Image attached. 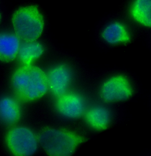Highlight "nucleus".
<instances>
[{
    "mask_svg": "<svg viewBox=\"0 0 151 156\" xmlns=\"http://www.w3.org/2000/svg\"><path fill=\"white\" fill-rule=\"evenodd\" d=\"M11 84L16 98L25 102L41 98L49 90L47 75L33 64L16 68L12 76Z\"/></svg>",
    "mask_w": 151,
    "mask_h": 156,
    "instance_id": "1",
    "label": "nucleus"
},
{
    "mask_svg": "<svg viewBox=\"0 0 151 156\" xmlns=\"http://www.w3.org/2000/svg\"><path fill=\"white\" fill-rule=\"evenodd\" d=\"M38 139L45 152L52 156L72 155L84 141L82 136L74 132L53 128L43 129Z\"/></svg>",
    "mask_w": 151,
    "mask_h": 156,
    "instance_id": "2",
    "label": "nucleus"
},
{
    "mask_svg": "<svg viewBox=\"0 0 151 156\" xmlns=\"http://www.w3.org/2000/svg\"><path fill=\"white\" fill-rule=\"evenodd\" d=\"M12 22L13 31L21 41H35L42 34L44 21L39 7L28 4L14 11Z\"/></svg>",
    "mask_w": 151,
    "mask_h": 156,
    "instance_id": "3",
    "label": "nucleus"
},
{
    "mask_svg": "<svg viewBox=\"0 0 151 156\" xmlns=\"http://www.w3.org/2000/svg\"><path fill=\"white\" fill-rule=\"evenodd\" d=\"M140 85L131 73L122 72L107 80L101 89V96L105 102L123 103L130 102L139 95Z\"/></svg>",
    "mask_w": 151,
    "mask_h": 156,
    "instance_id": "4",
    "label": "nucleus"
},
{
    "mask_svg": "<svg viewBox=\"0 0 151 156\" xmlns=\"http://www.w3.org/2000/svg\"><path fill=\"white\" fill-rule=\"evenodd\" d=\"M8 149L16 156L34 154L38 149V136L28 127H13L8 132L5 137Z\"/></svg>",
    "mask_w": 151,
    "mask_h": 156,
    "instance_id": "5",
    "label": "nucleus"
},
{
    "mask_svg": "<svg viewBox=\"0 0 151 156\" xmlns=\"http://www.w3.org/2000/svg\"><path fill=\"white\" fill-rule=\"evenodd\" d=\"M104 41L112 45L127 44L134 41V26L122 21H115L108 24L102 33Z\"/></svg>",
    "mask_w": 151,
    "mask_h": 156,
    "instance_id": "6",
    "label": "nucleus"
},
{
    "mask_svg": "<svg viewBox=\"0 0 151 156\" xmlns=\"http://www.w3.org/2000/svg\"><path fill=\"white\" fill-rule=\"evenodd\" d=\"M55 106L60 115L69 119L80 118L86 111L83 98L75 93H66L57 97Z\"/></svg>",
    "mask_w": 151,
    "mask_h": 156,
    "instance_id": "7",
    "label": "nucleus"
},
{
    "mask_svg": "<svg viewBox=\"0 0 151 156\" xmlns=\"http://www.w3.org/2000/svg\"><path fill=\"white\" fill-rule=\"evenodd\" d=\"M49 90L58 97L67 93L70 83L71 73L68 67L59 65L52 68L47 75Z\"/></svg>",
    "mask_w": 151,
    "mask_h": 156,
    "instance_id": "8",
    "label": "nucleus"
},
{
    "mask_svg": "<svg viewBox=\"0 0 151 156\" xmlns=\"http://www.w3.org/2000/svg\"><path fill=\"white\" fill-rule=\"evenodd\" d=\"M128 13L133 25L151 29V0H132Z\"/></svg>",
    "mask_w": 151,
    "mask_h": 156,
    "instance_id": "9",
    "label": "nucleus"
},
{
    "mask_svg": "<svg viewBox=\"0 0 151 156\" xmlns=\"http://www.w3.org/2000/svg\"><path fill=\"white\" fill-rule=\"evenodd\" d=\"M84 114V118L87 124L93 129L99 131L108 129L114 119L113 112L104 106L91 107Z\"/></svg>",
    "mask_w": 151,
    "mask_h": 156,
    "instance_id": "10",
    "label": "nucleus"
},
{
    "mask_svg": "<svg viewBox=\"0 0 151 156\" xmlns=\"http://www.w3.org/2000/svg\"><path fill=\"white\" fill-rule=\"evenodd\" d=\"M21 40L14 31H0V62L9 63L18 55Z\"/></svg>",
    "mask_w": 151,
    "mask_h": 156,
    "instance_id": "11",
    "label": "nucleus"
},
{
    "mask_svg": "<svg viewBox=\"0 0 151 156\" xmlns=\"http://www.w3.org/2000/svg\"><path fill=\"white\" fill-rule=\"evenodd\" d=\"M21 106L17 98L9 96L0 97V123L12 126L20 120Z\"/></svg>",
    "mask_w": 151,
    "mask_h": 156,
    "instance_id": "12",
    "label": "nucleus"
},
{
    "mask_svg": "<svg viewBox=\"0 0 151 156\" xmlns=\"http://www.w3.org/2000/svg\"><path fill=\"white\" fill-rule=\"evenodd\" d=\"M43 48L35 41H21L17 57L22 65H31L42 55Z\"/></svg>",
    "mask_w": 151,
    "mask_h": 156,
    "instance_id": "13",
    "label": "nucleus"
},
{
    "mask_svg": "<svg viewBox=\"0 0 151 156\" xmlns=\"http://www.w3.org/2000/svg\"><path fill=\"white\" fill-rule=\"evenodd\" d=\"M4 14V10L3 9L2 4L0 2V23L2 21L3 19Z\"/></svg>",
    "mask_w": 151,
    "mask_h": 156,
    "instance_id": "14",
    "label": "nucleus"
},
{
    "mask_svg": "<svg viewBox=\"0 0 151 156\" xmlns=\"http://www.w3.org/2000/svg\"><path fill=\"white\" fill-rule=\"evenodd\" d=\"M150 41H151V34L150 35Z\"/></svg>",
    "mask_w": 151,
    "mask_h": 156,
    "instance_id": "15",
    "label": "nucleus"
},
{
    "mask_svg": "<svg viewBox=\"0 0 151 156\" xmlns=\"http://www.w3.org/2000/svg\"></svg>",
    "mask_w": 151,
    "mask_h": 156,
    "instance_id": "16",
    "label": "nucleus"
}]
</instances>
